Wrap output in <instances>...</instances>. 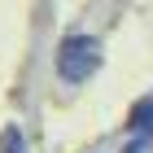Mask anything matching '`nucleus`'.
Here are the masks:
<instances>
[{
    "mask_svg": "<svg viewBox=\"0 0 153 153\" xmlns=\"http://www.w3.org/2000/svg\"><path fill=\"white\" fill-rule=\"evenodd\" d=\"M0 153H26V136L18 123H9V127L0 131Z\"/></svg>",
    "mask_w": 153,
    "mask_h": 153,
    "instance_id": "7ed1b4c3",
    "label": "nucleus"
},
{
    "mask_svg": "<svg viewBox=\"0 0 153 153\" xmlns=\"http://www.w3.org/2000/svg\"><path fill=\"white\" fill-rule=\"evenodd\" d=\"M149 136H136V140H131V144H123V153H149Z\"/></svg>",
    "mask_w": 153,
    "mask_h": 153,
    "instance_id": "20e7f679",
    "label": "nucleus"
},
{
    "mask_svg": "<svg viewBox=\"0 0 153 153\" xmlns=\"http://www.w3.org/2000/svg\"><path fill=\"white\" fill-rule=\"evenodd\" d=\"M127 123H131V131H136V136H149V140H153V96H144V101H136V105H131Z\"/></svg>",
    "mask_w": 153,
    "mask_h": 153,
    "instance_id": "f03ea898",
    "label": "nucleus"
},
{
    "mask_svg": "<svg viewBox=\"0 0 153 153\" xmlns=\"http://www.w3.org/2000/svg\"><path fill=\"white\" fill-rule=\"evenodd\" d=\"M57 79L66 83H88L101 70V39L96 35H66L57 44Z\"/></svg>",
    "mask_w": 153,
    "mask_h": 153,
    "instance_id": "f257e3e1",
    "label": "nucleus"
}]
</instances>
